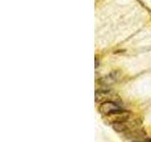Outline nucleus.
Returning a JSON list of instances; mask_svg holds the SVG:
<instances>
[{
	"label": "nucleus",
	"mask_w": 151,
	"mask_h": 142,
	"mask_svg": "<svg viewBox=\"0 0 151 142\" xmlns=\"http://www.w3.org/2000/svg\"><path fill=\"white\" fill-rule=\"evenodd\" d=\"M116 80H117L116 75L113 74V73H111L110 75H108L107 77L104 78L102 80H103V83L104 84H112L113 83H115Z\"/></svg>",
	"instance_id": "20e7f679"
},
{
	"label": "nucleus",
	"mask_w": 151,
	"mask_h": 142,
	"mask_svg": "<svg viewBox=\"0 0 151 142\" xmlns=\"http://www.w3.org/2000/svg\"><path fill=\"white\" fill-rule=\"evenodd\" d=\"M133 142H151V140L147 139V140H145V141H133Z\"/></svg>",
	"instance_id": "39448f33"
},
{
	"label": "nucleus",
	"mask_w": 151,
	"mask_h": 142,
	"mask_svg": "<svg viewBox=\"0 0 151 142\" xmlns=\"http://www.w3.org/2000/svg\"><path fill=\"white\" fill-rule=\"evenodd\" d=\"M122 107L118 105L117 103L115 102H113V101H104L102 102L100 105H99L98 107V111L100 114H102L103 116H110L111 115V114L113 113H115L117 111H120L122 110Z\"/></svg>",
	"instance_id": "f257e3e1"
},
{
	"label": "nucleus",
	"mask_w": 151,
	"mask_h": 142,
	"mask_svg": "<svg viewBox=\"0 0 151 142\" xmlns=\"http://www.w3.org/2000/svg\"><path fill=\"white\" fill-rule=\"evenodd\" d=\"M129 121H120V122H113L112 123V129L117 133H127L130 131V124H127Z\"/></svg>",
	"instance_id": "7ed1b4c3"
},
{
	"label": "nucleus",
	"mask_w": 151,
	"mask_h": 142,
	"mask_svg": "<svg viewBox=\"0 0 151 142\" xmlns=\"http://www.w3.org/2000/svg\"><path fill=\"white\" fill-rule=\"evenodd\" d=\"M131 116L132 114L129 111L122 109V110L113 113L110 116H107L106 117L109 118V120L113 123V122H120V121H129L130 120Z\"/></svg>",
	"instance_id": "f03ea898"
}]
</instances>
